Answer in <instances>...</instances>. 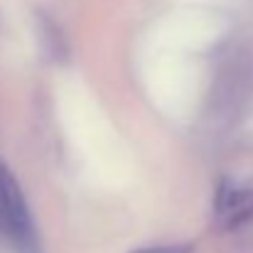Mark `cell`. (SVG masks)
<instances>
[{
    "mask_svg": "<svg viewBox=\"0 0 253 253\" xmlns=\"http://www.w3.org/2000/svg\"><path fill=\"white\" fill-rule=\"evenodd\" d=\"M0 234H5L20 253H40L37 229L27 199L2 160H0Z\"/></svg>",
    "mask_w": 253,
    "mask_h": 253,
    "instance_id": "obj_2",
    "label": "cell"
},
{
    "mask_svg": "<svg viewBox=\"0 0 253 253\" xmlns=\"http://www.w3.org/2000/svg\"><path fill=\"white\" fill-rule=\"evenodd\" d=\"M214 224L224 253H253V184L231 179L219 184Z\"/></svg>",
    "mask_w": 253,
    "mask_h": 253,
    "instance_id": "obj_1",
    "label": "cell"
},
{
    "mask_svg": "<svg viewBox=\"0 0 253 253\" xmlns=\"http://www.w3.org/2000/svg\"><path fill=\"white\" fill-rule=\"evenodd\" d=\"M133 253H192L189 244H174V246H150V249H138Z\"/></svg>",
    "mask_w": 253,
    "mask_h": 253,
    "instance_id": "obj_3",
    "label": "cell"
}]
</instances>
